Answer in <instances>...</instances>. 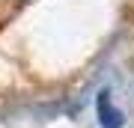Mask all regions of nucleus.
<instances>
[{
	"label": "nucleus",
	"mask_w": 134,
	"mask_h": 128,
	"mask_svg": "<svg viewBox=\"0 0 134 128\" xmlns=\"http://www.w3.org/2000/svg\"><path fill=\"white\" fill-rule=\"evenodd\" d=\"M98 119H101V128H119L122 125V116L119 110L110 104V92H98Z\"/></svg>",
	"instance_id": "f257e3e1"
}]
</instances>
